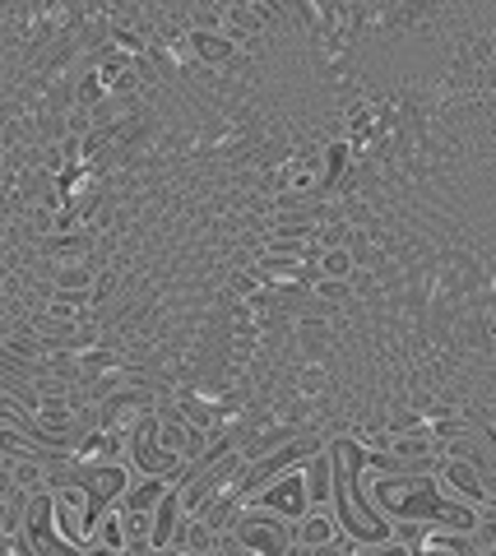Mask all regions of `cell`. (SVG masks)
I'll use <instances>...</instances> for the list:
<instances>
[{
	"mask_svg": "<svg viewBox=\"0 0 496 556\" xmlns=\"http://www.w3.org/2000/svg\"><path fill=\"white\" fill-rule=\"evenodd\" d=\"M24 533L33 552H75L61 533V515H56V492L42 486V492H28V506H24Z\"/></svg>",
	"mask_w": 496,
	"mask_h": 556,
	"instance_id": "3957f363",
	"label": "cell"
},
{
	"mask_svg": "<svg viewBox=\"0 0 496 556\" xmlns=\"http://www.w3.org/2000/svg\"><path fill=\"white\" fill-rule=\"evenodd\" d=\"M251 506H265V510H279L288 519H302L306 510H311V496H306V468H288V473H279L274 482H265L260 492L251 496Z\"/></svg>",
	"mask_w": 496,
	"mask_h": 556,
	"instance_id": "5b68a950",
	"label": "cell"
},
{
	"mask_svg": "<svg viewBox=\"0 0 496 556\" xmlns=\"http://www.w3.org/2000/svg\"><path fill=\"white\" fill-rule=\"evenodd\" d=\"M214 547H218V529L204 515H186L167 552H214Z\"/></svg>",
	"mask_w": 496,
	"mask_h": 556,
	"instance_id": "ba28073f",
	"label": "cell"
},
{
	"mask_svg": "<svg viewBox=\"0 0 496 556\" xmlns=\"http://www.w3.org/2000/svg\"><path fill=\"white\" fill-rule=\"evenodd\" d=\"M191 47H195V56L204 61V65H228L232 61V47H237V38H224V33H191Z\"/></svg>",
	"mask_w": 496,
	"mask_h": 556,
	"instance_id": "30bf717a",
	"label": "cell"
},
{
	"mask_svg": "<svg viewBox=\"0 0 496 556\" xmlns=\"http://www.w3.org/2000/svg\"><path fill=\"white\" fill-rule=\"evenodd\" d=\"M181 519H186V506H181V482L173 478V486L163 492V501L153 506V533H149V547L153 552H167L173 547V538L181 529Z\"/></svg>",
	"mask_w": 496,
	"mask_h": 556,
	"instance_id": "52a82bcc",
	"label": "cell"
},
{
	"mask_svg": "<svg viewBox=\"0 0 496 556\" xmlns=\"http://www.w3.org/2000/svg\"><path fill=\"white\" fill-rule=\"evenodd\" d=\"M316 265H320V278H353L357 255H353V247H325V255L316 260Z\"/></svg>",
	"mask_w": 496,
	"mask_h": 556,
	"instance_id": "7c38bea8",
	"label": "cell"
},
{
	"mask_svg": "<svg viewBox=\"0 0 496 556\" xmlns=\"http://www.w3.org/2000/svg\"><path fill=\"white\" fill-rule=\"evenodd\" d=\"M93 552H126V510L107 506L93 529Z\"/></svg>",
	"mask_w": 496,
	"mask_h": 556,
	"instance_id": "9c48e42d",
	"label": "cell"
},
{
	"mask_svg": "<svg viewBox=\"0 0 496 556\" xmlns=\"http://www.w3.org/2000/svg\"><path fill=\"white\" fill-rule=\"evenodd\" d=\"M93 278H98V265H89V260H75V265H51V288L89 292Z\"/></svg>",
	"mask_w": 496,
	"mask_h": 556,
	"instance_id": "8fae6325",
	"label": "cell"
},
{
	"mask_svg": "<svg viewBox=\"0 0 496 556\" xmlns=\"http://www.w3.org/2000/svg\"><path fill=\"white\" fill-rule=\"evenodd\" d=\"M232 538L242 552H260V556H283L293 552V519L279 515V510H265V506H251L242 501V510L232 519Z\"/></svg>",
	"mask_w": 496,
	"mask_h": 556,
	"instance_id": "7a4b0ae2",
	"label": "cell"
},
{
	"mask_svg": "<svg viewBox=\"0 0 496 556\" xmlns=\"http://www.w3.org/2000/svg\"><path fill=\"white\" fill-rule=\"evenodd\" d=\"M436 482L446 486L450 496L473 501V506H487V501H492V486H487L483 464L469 459V455H441V464H436Z\"/></svg>",
	"mask_w": 496,
	"mask_h": 556,
	"instance_id": "277c9868",
	"label": "cell"
},
{
	"mask_svg": "<svg viewBox=\"0 0 496 556\" xmlns=\"http://www.w3.org/2000/svg\"><path fill=\"white\" fill-rule=\"evenodd\" d=\"M325 441L320 437H311V431H297L293 441H283V445H274V450H265V455H255L246 468H242V478L232 482V492H237V501H251L255 492H260L265 482H274L279 473H288V468H297V464H306L316 455Z\"/></svg>",
	"mask_w": 496,
	"mask_h": 556,
	"instance_id": "6da1fadb",
	"label": "cell"
},
{
	"mask_svg": "<svg viewBox=\"0 0 496 556\" xmlns=\"http://www.w3.org/2000/svg\"><path fill=\"white\" fill-rule=\"evenodd\" d=\"M344 529L334 519V506H311L302 519H293V552H334Z\"/></svg>",
	"mask_w": 496,
	"mask_h": 556,
	"instance_id": "8992f818",
	"label": "cell"
}]
</instances>
